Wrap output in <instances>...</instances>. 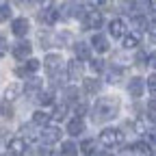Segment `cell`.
Masks as SVG:
<instances>
[{
  "mask_svg": "<svg viewBox=\"0 0 156 156\" xmlns=\"http://www.w3.org/2000/svg\"><path fill=\"white\" fill-rule=\"evenodd\" d=\"M122 46L126 50H134L136 46H139V33H128L124 39H122Z\"/></svg>",
  "mask_w": 156,
  "mask_h": 156,
  "instance_id": "obj_19",
  "label": "cell"
},
{
  "mask_svg": "<svg viewBox=\"0 0 156 156\" xmlns=\"http://www.w3.org/2000/svg\"><path fill=\"white\" fill-rule=\"evenodd\" d=\"M9 52V48H7V41H5V37H0V56H5Z\"/></svg>",
  "mask_w": 156,
  "mask_h": 156,
  "instance_id": "obj_37",
  "label": "cell"
},
{
  "mask_svg": "<svg viewBox=\"0 0 156 156\" xmlns=\"http://www.w3.org/2000/svg\"><path fill=\"white\" fill-rule=\"evenodd\" d=\"M147 63H150V65H152V67L156 69V52H154V54H152V56L147 58Z\"/></svg>",
  "mask_w": 156,
  "mask_h": 156,
  "instance_id": "obj_40",
  "label": "cell"
},
{
  "mask_svg": "<svg viewBox=\"0 0 156 156\" xmlns=\"http://www.w3.org/2000/svg\"><path fill=\"white\" fill-rule=\"evenodd\" d=\"M20 91H22V87H20L17 83H11V85L5 89V102H13L15 98L20 95Z\"/></svg>",
  "mask_w": 156,
  "mask_h": 156,
  "instance_id": "obj_21",
  "label": "cell"
},
{
  "mask_svg": "<svg viewBox=\"0 0 156 156\" xmlns=\"http://www.w3.org/2000/svg\"><path fill=\"white\" fill-rule=\"evenodd\" d=\"M119 143H124V132L117 128H104L100 132V145L104 147H117Z\"/></svg>",
  "mask_w": 156,
  "mask_h": 156,
  "instance_id": "obj_2",
  "label": "cell"
},
{
  "mask_svg": "<svg viewBox=\"0 0 156 156\" xmlns=\"http://www.w3.org/2000/svg\"><path fill=\"white\" fill-rule=\"evenodd\" d=\"M147 28H150V39H152V41L156 44V24H150Z\"/></svg>",
  "mask_w": 156,
  "mask_h": 156,
  "instance_id": "obj_38",
  "label": "cell"
},
{
  "mask_svg": "<svg viewBox=\"0 0 156 156\" xmlns=\"http://www.w3.org/2000/svg\"><path fill=\"white\" fill-rule=\"evenodd\" d=\"M95 147H98V141H95V139H85V141L80 143V150H83V154H87V156H93V154H95Z\"/></svg>",
  "mask_w": 156,
  "mask_h": 156,
  "instance_id": "obj_22",
  "label": "cell"
},
{
  "mask_svg": "<svg viewBox=\"0 0 156 156\" xmlns=\"http://www.w3.org/2000/svg\"><path fill=\"white\" fill-rule=\"evenodd\" d=\"M83 24H85V28H89V30L102 28V24H104V15H102L100 11H87V15H85V20H83Z\"/></svg>",
  "mask_w": 156,
  "mask_h": 156,
  "instance_id": "obj_3",
  "label": "cell"
},
{
  "mask_svg": "<svg viewBox=\"0 0 156 156\" xmlns=\"http://www.w3.org/2000/svg\"><path fill=\"white\" fill-rule=\"evenodd\" d=\"M7 150H9L11 156H24V152H26V139H22V136H15V139L9 141Z\"/></svg>",
  "mask_w": 156,
  "mask_h": 156,
  "instance_id": "obj_10",
  "label": "cell"
},
{
  "mask_svg": "<svg viewBox=\"0 0 156 156\" xmlns=\"http://www.w3.org/2000/svg\"><path fill=\"white\" fill-rule=\"evenodd\" d=\"M39 67H41V65H39L37 58H28L24 67H17V69H15V74H17V76H28V74H35Z\"/></svg>",
  "mask_w": 156,
  "mask_h": 156,
  "instance_id": "obj_17",
  "label": "cell"
},
{
  "mask_svg": "<svg viewBox=\"0 0 156 156\" xmlns=\"http://www.w3.org/2000/svg\"><path fill=\"white\" fill-rule=\"evenodd\" d=\"M61 154L63 156H78V145L74 141H65L61 145Z\"/></svg>",
  "mask_w": 156,
  "mask_h": 156,
  "instance_id": "obj_23",
  "label": "cell"
},
{
  "mask_svg": "<svg viewBox=\"0 0 156 156\" xmlns=\"http://www.w3.org/2000/svg\"><path fill=\"white\" fill-rule=\"evenodd\" d=\"M30 50H33V46L28 41H20V44L13 46V56L20 58V61H26V58L30 56Z\"/></svg>",
  "mask_w": 156,
  "mask_h": 156,
  "instance_id": "obj_12",
  "label": "cell"
},
{
  "mask_svg": "<svg viewBox=\"0 0 156 156\" xmlns=\"http://www.w3.org/2000/svg\"><path fill=\"white\" fill-rule=\"evenodd\" d=\"M39 139H41L46 145H52L56 141H61V130H58L56 126H48V128H44L41 134H39Z\"/></svg>",
  "mask_w": 156,
  "mask_h": 156,
  "instance_id": "obj_8",
  "label": "cell"
},
{
  "mask_svg": "<svg viewBox=\"0 0 156 156\" xmlns=\"http://www.w3.org/2000/svg\"><path fill=\"white\" fill-rule=\"evenodd\" d=\"M83 89L89 95L100 93V80H95V78H83Z\"/></svg>",
  "mask_w": 156,
  "mask_h": 156,
  "instance_id": "obj_18",
  "label": "cell"
},
{
  "mask_svg": "<svg viewBox=\"0 0 156 156\" xmlns=\"http://www.w3.org/2000/svg\"><path fill=\"white\" fill-rule=\"evenodd\" d=\"M134 130H136V132H145V126H143V122H139V119H136V122H134Z\"/></svg>",
  "mask_w": 156,
  "mask_h": 156,
  "instance_id": "obj_39",
  "label": "cell"
},
{
  "mask_svg": "<svg viewBox=\"0 0 156 156\" xmlns=\"http://www.w3.org/2000/svg\"><path fill=\"white\" fill-rule=\"evenodd\" d=\"M63 95H65V104H74V102H78V89L76 87H67L65 91H63Z\"/></svg>",
  "mask_w": 156,
  "mask_h": 156,
  "instance_id": "obj_24",
  "label": "cell"
},
{
  "mask_svg": "<svg viewBox=\"0 0 156 156\" xmlns=\"http://www.w3.org/2000/svg\"><path fill=\"white\" fill-rule=\"evenodd\" d=\"M143 78H139V76H134L132 80L128 83V93L132 95V98H141L143 95Z\"/></svg>",
  "mask_w": 156,
  "mask_h": 156,
  "instance_id": "obj_15",
  "label": "cell"
},
{
  "mask_svg": "<svg viewBox=\"0 0 156 156\" xmlns=\"http://www.w3.org/2000/svg\"><path fill=\"white\" fill-rule=\"evenodd\" d=\"M150 141L156 145V130H152V132H150Z\"/></svg>",
  "mask_w": 156,
  "mask_h": 156,
  "instance_id": "obj_41",
  "label": "cell"
},
{
  "mask_svg": "<svg viewBox=\"0 0 156 156\" xmlns=\"http://www.w3.org/2000/svg\"><path fill=\"white\" fill-rule=\"evenodd\" d=\"M136 65H147V56H145V52H136Z\"/></svg>",
  "mask_w": 156,
  "mask_h": 156,
  "instance_id": "obj_36",
  "label": "cell"
},
{
  "mask_svg": "<svg viewBox=\"0 0 156 156\" xmlns=\"http://www.w3.org/2000/svg\"><path fill=\"white\" fill-rule=\"evenodd\" d=\"M91 46L98 50V52H108V39H106V35H102V33H95L93 35V39H91Z\"/></svg>",
  "mask_w": 156,
  "mask_h": 156,
  "instance_id": "obj_16",
  "label": "cell"
},
{
  "mask_svg": "<svg viewBox=\"0 0 156 156\" xmlns=\"http://www.w3.org/2000/svg\"><path fill=\"white\" fill-rule=\"evenodd\" d=\"M30 30V22L26 17H15L11 22V33L15 37H26V33Z\"/></svg>",
  "mask_w": 156,
  "mask_h": 156,
  "instance_id": "obj_4",
  "label": "cell"
},
{
  "mask_svg": "<svg viewBox=\"0 0 156 156\" xmlns=\"http://www.w3.org/2000/svg\"><path fill=\"white\" fill-rule=\"evenodd\" d=\"M67 78L69 80H80L83 78V63L78 61V58L67 63Z\"/></svg>",
  "mask_w": 156,
  "mask_h": 156,
  "instance_id": "obj_13",
  "label": "cell"
},
{
  "mask_svg": "<svg viewBox=\"0 0 156 156\" xmlns=\"http://www.w3.org/2000/svg\"><path fill=\"white\" fill-rule=\"evenodd\" d=\"M117 113H119V100H117V98H113V95L98 98V102H95L93 108H91L93 122H98V124H104V122L115 119Z\"/></svg>",
  "mask_w": 156,
  "mask_h": 156,
  "instance_id": "obj_1",
  "label": "cell"
},
{
  "mask_svg": "<svg viewBox=\"0 0 156 156\" xmlns=\"http://www.w3.org/2000/svg\"><path fill=\"white\" fill-rule=\"evenodd\" d=\"M37 100H39V104L48 106V104H52V102H54V93H52V91H48V93H41V95L37 98Z\"/></svg>",
  "mask_w": 156,
  "mask_h": 156,
  "instance_id": "obj_29",
  "label": "cell"
},
{
  "mask_svg": "<svg viewBox=\"0 0 156 156\" xmlns=\"http://www.w3.org/2000/svg\"><path fill=\"white\" fill-rule=\"evenodd\" d=\"M65 115H67V104H58L52 113V119L54 122H63L65 119Z\"/></svg>",
  "mask_w": 156,
  "mask_h": 156,
  "instance_id": "obj_25",
  "label": "cell"
},
{
  "mask_svg": "<svg viewBox=\"0 0 156 156\" xmlns=\"http://www.w3.org/2000/svg\"><path fill=\"white\" fill-rule=\"evenodd\" d=\"M147 117L154 122L156 119V102H150V106H147Z\"/></svg>",
  "mask_w": 156,
  "mask_h": 156,
  "instance_id": "obj_35",
  "label": "cell"
},
{
  "mask_svg": "<svg viewBox=\"0 0 156 156\" xmlns=\"http://www.w3.org/2000/svg\"><path fill=\"white\" fill-rule=\"evenodd\" d=\"M85 132V122L83 117H72V119L67 122V134L69 136H78Z\"/></svg>",
  "mask_w": 156,
  "mask_h": 156,
  "instance_id": "obj_11",
  "label": "cell"
},
{
  "mask_svg": "<svg viewBox=\"0 0 156 156\" xmlns=\"http://www.w3.org/2000/svg\"><path fill=\"white\" fill-rule=\"evenodd\" d=\"M130 150H132V152H136V154H150V145H147V143H143V141L134 143Z\"/></svg>",
  "mask_w": 156,
  "mask_h": 156,
  "instance_id": "obj_30",
  "label": "cell"
},
{
  "mask_svg": "<svg viewBox=\"0 0 156 156\" xmlns=\"http://www.w3.org/2000/svg\"><path fill=\"white\" fill-rule=\"evenodd\" d=\"M147 89H150L152 95H156V74H152V76L147 78Z\"/></svg>",
  "mask_w": 156,
  "mask_h": 156,
  "instance_id": "obj_34",
  "label": "cell"
},
{
  "mask_svg": "<svg viewBox=\"0 0 156 156\" xmlns=\"http://www.w3.org/2000/svg\"><path fill=\"white\" fill-rule=\"evenodd\" d=\"M132 28H134V33H139V30L147 28V22H145V17H141V15L132 17Z\"/></svg>",
  "mask_w": 156,
  "mask_h": 156,
  "instance_id": "obj_27",
  "label": "cell"
},
{
  "mask_svg": "<svg viewBox=\"0 0 156 156\" xmlns=\"http://www.w3.org/2000/svg\"><path fill=\"white\" fill-rule=\"evenodd\" d=\"M61 65H63V58H61V54H48V56H46V61H44V67H46V72H48L50 76L58 74Z\"/></svg>",
  "mask_w": 156,
  "mask_h": 156,
  "instance_id": "obj_6",
  "label": "cell"
},
{
  "mask_svg": "<svg viewBox=\"0 0 156 156\" xmlns=\"http://www.w3.org/2000/svg\"><path fill=\"white\" fill-rule=\"evenodd\" d=\"M74 52H76V58L78 61H89L91 58V46L89 44H85V41H78V44H74Z\"/></svg>",
  "mask_w": 156,
  "mask_h": 156,
  "instance_id": "obj_14",
  "label": "cell"
},
{
  "mask_svg": "<svg viewBox=\"0 0 156 156\" xmlns=\"http://www.w3.org/2000/svg\"><path fill=\"white\" fill-rule=\"evenodd\" d=\"M39 20H41V24H48V26H54L56 22H58V20H61V17H58V11L52 7V5H48L44 11H39Z\"/></svg>",
  "mask_w": 156,
  "mask_h": 156,
  "instance_id": "obj_7",
  "label": "cell"
},
{
  "mask_svg": "<svg viewBox=\"0 0 156 156\" xmlns=\"http://www.w3.org/2000/svg\"><path fill=\"white\" fill-rule=\"evenodd\" d=\"M50 119H52V115H48L46 111H35V113H33V122H35L37 126H46V128H48Z\"/></svg>",
  "mask_w": 156,
  "mask_h": 156,
  "instance_id": "obj_20",
  "label": "cell"
},
{
  "mask_svg": "<svg viewBox=\"0 0 156 156\" xmlns=\"http://www.w3.org/2000/svg\"><path fill=\"white\" fill-rule=\"evenodd\" d=\"M119 76H122V69L117 67V65L108 67V72H106V83H117V80H119Z\"/></svg>",
  "mask_w": 156,
  "mask_h": 156,
  "instance_id": "obj_26",
  "label": "cell"
},
{
  "mask_svg": "<svg viewBox=\"0 0 156 156\" xmlns=\"http://www.w3.org/2000/svg\"><path fill=\"white\" fill-rule=\"evenodd\" d=\"M54 41H56L58 46H65V44H69V41H72V35H69V33H58Z\"/></svg>",
  "mask_w": 156,
  "mask_h": 156,
  "instance_id": "obj_32",
  "label": "cell"
},
{
  "mask_svg": "<svg viewBox=\"0 0 156 156\" xmlns=\"http://www.w3.org/2000/svg\"><path fill=\"white\" fill-rule=\"evenodd\" d=\"M108 33H111V37H115V39H124L128 33H126V22L122 17H115V20H111V24H108Z\"/></svg>",
  "mask_w": 156,
  "mask_h": 156,
  "instance_id": "obj_5",
  "label": "cell"
},
{
  "mask_svg": "<svg viewBox=\"0 0 156 156\" xmlns=\"http://www.w3.org/2000/svg\"><path fill=\"white\" fill-rule=\"evenodd\" d=\"M41 87H44L41 78H28L26 85L22 87V91L26 95H30V98H37V95H41Z\"/></svg>",
  "mask_w": 156,
  "mask_h": 156,
  "instance_id": "obj_9",
  "label": "cell"
},
{
  "mask_svg": "<svg viewBox=\"0 0 156 156\" xmlns=\"http://www.w3.org/2000/svg\"><path fill=\"white\" fill-rule=\"evenodd\" d=\"M11 17V7L7 2H0V22H7Z\"/></svg>",
  "mask_w": 156,
  "mask_h": 156,
  "instance_id": "obj_28",
  "label": "cell"
},
{
  "mask_svg": "<svg viewBox=\"0 0 156 156\" xmlns=\"http://www.w3.org/2000/svg\"><path fill=\"white\" fill-rule=\"evenodd\" d=\"M91 69H93V72H104L106 65H104L102 58H95V61H91Z\"/></svg>",
  "mask_w": 156,
  "mask_h": 156,
  "instance_id": "obj_33",
  "label": "cell"
},
{
  "mask_svg": "<svg viewBox=\"0 0 156 156\" xmlns=\"http://www.w3.org/2000/svg\"><path fill=\"white\" fill-rule=\"evenodd\" d=\"M0 115H2L5 119H11V117H13V108L9 106V102H5V104H0Z\"/></svg>",
  "mask_w": 156,
  "mask_h": 156,
  "instance_id": "obj_31",
  "label": "cell"
},
{
  "mask_svg": "<svg viewBox=\"0 0 156 156\" xmlns=\"http://www.w3.org/2000/svg\"><path fill=\"white\" fill-rule=\"evenodd\" d=\"M24 156H26V154H24Z\"/></svg>",
  "mask_w": 156,
  "mask_h": 156,
  "instance_id": "obj_42",
  "label": "cell"
}]
</instances>
